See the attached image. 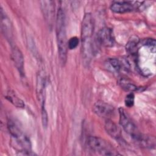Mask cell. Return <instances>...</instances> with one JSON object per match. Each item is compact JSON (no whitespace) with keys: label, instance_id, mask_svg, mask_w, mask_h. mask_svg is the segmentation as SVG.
<instances>
[{"label":"cell","instance_id":"cell-1","mask_svg":"<svg viewBox=\"0 0 156 156\" xmlns=\"http://www.w3.org/2000/svg\"><path fill=\"white\" fill-rule=\"evenodd\" d=\"M94 30V20L90 13H86L83 18L81 26L82 52L85 63L88 64L93 54L92 36Z\"/></svg>","mask_w":156,"mask_h":156},{"label":"cell","instance_id":"cell-2","mask_svg":"<svg viewBox=\"0 0 156 156\" xmlns=\"http://www.w3.org/2000/svg\"><path fill=\"white\" fill-rule=\"evenodd\" d=\"M9 133L12 136V141L19 155H34L35 153L31 151V144L29 138L23 132L21 128L12 120H9L7 124Z\"/></svg>","mask_w":156,"mask_h":156},{"label":"cell","instance_id":"cell-3","mask_svg":"<svg viewBox=\"0 0 156 156\" xmlns=\"http://www.w3.org/2000/svg\"><path fill=\"white\" fill-rule=\"evenodd\" d=\"M55 27L60 61L62 64H65L67 58V51L68 48L65 26V16L64 12L62 9L58 10L56 16Z\"/></svg>","mask_w":156,"mask_h":156},{"label":"cell","instance_id":"cell-4","mask_svg":"<svg viewBox=\"0 0 156 156\" xmlns=\"http://www.w3.org/2000/svg\"><path fill=\"white\" fill-rule=\"evenodd\" d=\"M87 145L91 151L98 155L105 156L119 155L108 142L98 136H89L87 139Z\"/></svg>","mask_w":156,"mask_h":156},{"label":"cell","instance_id":"cell-5","mask_svg":"<svg viewBox=\"0 0 156 156\" xmlns=\"http://www.w3.org/2000/svg\"><path fill=\"white\" fill-rule=\"evenodd\" d=\"M119 114L120 125L122 126L124 131L127 133L136 143L141 138L143 133L140 132L136 126L129 118L123 108H119Z\"/></svg>","mask_w":156,"mask_h":156},{"label":"cell","instance_id":"cell-6","mask_svg":"<svg viewBox=\"0 0 156 156\" xmlns=\"http://www.w3.org/2000/svg\"><path fill=\"white\" fill-rule=\"evenodd\" d=\"M96 40L102 46L112 47L115 43V37L112 29L105 27L100 29L97 34Z\"/></svg>","mask_w":156,"mask_h":156},{"label":"cell","instance_id":"cell-7","mask_svg":"<svg viewBox=\"0 0 156 156\" xmlns=\"http://www.w3.org/2000/svg\"><path fill=\"white\" fill-rule=\"evenodd\" d=\"M36 94L38 102L41 106H44L46 96V77L43 71H40L37 76Z\"/></svg>","mask_w":156,"mask_h":156},{"label":"cell","instance_id":"cell-8","mask_svg":"<svg viewBox=\"0 0 156 156\" xmlns=\"http://www.w3.org/2000/svg\"><path fill=\"white\" fill-rule=\"evenodd\" d=\"M93 111L98 116L107 119L113 115L115 109L112 105L105 102L99 101L94 104Z\"/></svg>","mask_w":156,"mask_h":156},{"label":"cell","instance_id":"cell-9","mask_svg":"<svg viewBox=\"0 0 156 156\" xmlns=\"http://www.w3.org/2000/svg\"><path fill=\"white\" fill-rule=\"evenodd\" d=\"M41 9L46 22L50 27H52L55 17L54 2L52 1H40Z\"/></svg>","mask_w":156,"mask_h":156},{"label":"cell","instance_id":"cell-10","mask_svg":"<svg viewBox=\"0 0 156 156\" xmlns=\"http://www.w3.org/2000/svg\"><path fill=\"white\" fill-rule=\"evenodd\" d=\"M137 2L135 1H114L110 6L111 10L117 13H124L129 12L137 9L139 5Z\"/></svg>","mask_w":156,"mask_h":156},{"label":"cell","instance_id":"cell-11","mask_svg":"<svg viewBox=\"0 0 156 156\" xmlns=\"http://www.w3.org/2000/svg\"><path fill=\"white\" fill-rule=\"evenodd\" d=\"M12 58L15 64V66L18 70L20 75L22 77L24 76V57L21 51L16 46H14L12 49Z\"/></svg>","mask_w":156,"mask_h":156},{"label":"cell","instance_id":"cell-12","mask_svg":"<svg viewBox=\"0 0 156 156\" xmlns=\"http://www.w3.org/2000/svg\"><path fill=\"white\" fill-rule=\"evenodd\" d=\"M1 23L4 35L5 36L7 40H10L12 35V24L9 18L7 16L2 7H1Z\"/></svg>","mask_w":156,"mask_h":156},{"label":"cell","instance_id":"cell-13","mask_svg":"<svg viewBox=\"0 0 156 156\" xmlns=\"http://www.w3.org/2000/svg\"><path fill=\"white\" fill-rule=\"evenodd\" d=\"M105 129L107 132L114 139L121 141L122 140V136L121 130L117 125L110 119H106L105 123Z\"/></svg>","mask_w":156,"mask_h":156},{"label":"cell","instance_id":"cell-14","mask_svg":"<svg viewBox=\"0 0 156 156\" xmlns=\"http://www.w3.org/2000/svg\"><path fill=\"white\" fill-rule=\"evenodd\" d=\"M125 63L118 58H111L107 60L105 65L107 68L112 71L119 73L122 70H127V65Z\"/></svg>","mask_w":156,"mask_h":156},{"label":"cell","instance_id":"cell-15","mask_svg":"<svg viewBox=\"0 0 156 156\" xmlns=\"http://www.w3.org/2000/svg\"><path fill=\"white\" fill-rule=\"evenodd\" d=\"M5 98L10 103L18 108H24L25 105L24 102L11 90H8L5 92Z\"/></svg>","mask_w":156,"mask_h":156},{"label":"cell","instance_id":"cell-16","mask_svg":"<svg viewBox=\"0 0 156 156\" xmlns=\"http://www.w3.org/2000/svg\"><path fill=\"white\" fill-rule=\"evenodd\" d=\"M118 83L121 87L127 91H134L138 88V87L127 78L121 77L118 80Z\"/></svg>","mask_w":156,"mask_h":156},{"label":"cell","instance_id":"cell-17","mask_svg":"<svg viewBox=\"0 0 156 156\" xmlns=\"http://www.w3.org/2000/svg\"><path fill=\"white\" fill-rule=\"evenodd\" d=\"M139 43V40L136 37H132L126 45V50L131 54H135L136 52L137 45Z\"/></svg>","mask_w":156,"mask_h":156},{"label":"cell","instance_id":"cell-18","mask_svg":"<svg viewBox=\"0 0 156 156\" xmlns=\"http://www.w3.org/2000/svg\"><path fill=\"white\" fill-rule=\"evenodd\" d=\"M79 44V38L77 37H71L68 41V48L69 49H74Z\"/></svg>","mask_w":156,"mask_h":156},{"label":"cell","instance_id":"cell-19","mask_svg":"<svg viewBox=\"0 0 156 156\" xmlns=\"http://www.w3.org/2000/svg\"><path fill=\"white\" fill-rule=\"evenodd\" d=\"M41 121L43 127H47L48 124V113L45 109V106L41 107Z\"/></svg>","mask_w":156,"mask_h":156},{"label":"cell","instance_id":"cell-20","mask_svg":"<svg viewBox=\"0 0 156 156\" xmlns=\"http://www.w3.org/2000/svg\"><path fill=\"white\" fill-rule=\"evenodd\" d=\"M134 104V94L133 93L128 94L125 99V104L126 106L130 107Z\"/></svg>","mask_w":156,"mask_h":156},{"label":"cell","instance_id":"cell-21","mask_svg":"<svg viewBox=\"0 0 156 156\" xmlns=\"http://www.w3.org/2000/svg\"><path fill=\"white\" fill-rule=\"evenodd\" d=\"M143 43L144 45H146V46H147L155 47V41L154 39H146V40H144Z\"/></svg>","mask_w":156,"mask_h":156}]
</instances>
